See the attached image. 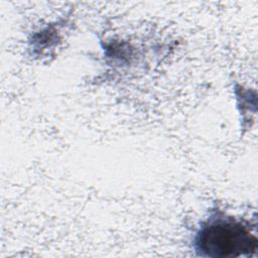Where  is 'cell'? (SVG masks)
<instances>
[{
    "label": "cell",
    "instance_id": "cell-1",
    "mask_svg": "<svg viewBox=\"0 0 258 258\" xmlns=\"http://www.w3.org/2000/svg\"><path fill=\"white\" fill-rule=\"evenodd\" d=\"M194 249L203 257L250 256L257 250V238L244 222L216 214L200 226L194 238Z\"/></svg>",
    "mask_w": 258,
    "mask_h": 258
}]
</instances>
